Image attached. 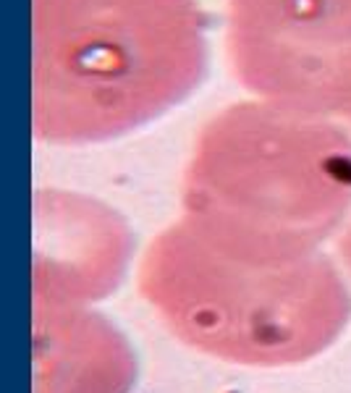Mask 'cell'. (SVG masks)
Segmentation results:
<instances>
[{
  "mask_svg": "<svg viewBox=\"0 0 351 393\" xmlns=\"http://www.w3.org/2000/svg\"><path fill=\"white\" fill-rule=\"evenodd\" d=\"M139 288L184 344L242 364L318 354L346 320L304 312L307 302H351L322 254L288 268L249 265L210 247L187 220L150 244Z\"/></svg>",
  "mask_w": 351,
  "mask_h": 393,
  "instance_id": "obj_2",
  "label": "cell"
},
{
  "mask_svg": "<svg viewBox=\"0 0 351 393\" xmlns=\"http://www.w3.org/2000/svg\"><path fill=\"white\" fill-rule=\"evenodd\" d=\"M197 0H32V129L53 144L118 139L199 87Z\"/></svg>",
  "mask_w": 351,
  "mask_h": 393,
  "instance_id": "obj_1",
  "label": "cell"
},
{
  "mask_svg": "<svg viewBox=\"0 0 351 393\" xmlns=\"http://www.w3.org/2000/svg\"><path fill=\"white\" fill-rule=\"evenodd\" d=\"M132 260V231L89 196H34L32 305L89 307L121 284Z\"/></svg>",
  "mask_w": 351,
  "mask_h": 393,
  "instance_id": "obj_3",
  "label": "cell"
},
{
  "mask_svg": "<svg viewBox=\"0 0 351 393\" xmlns=\"http://www.w3.org/2000/svg\"><path fill=\"white\" fill-rule=\"evenodd\" d=\"M34 393H129L132 344L89 307L32 305Z\"/></svg>",
  "mask_w": 351,
  "mask_h": 393,
  "instance_id": "obj_4",
  "label": "cell"
}]
</instances>
